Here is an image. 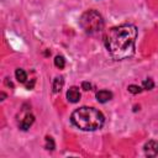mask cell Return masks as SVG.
<instances>
[{
	"mask_svg": "<svg viewBox=\"0 0 158 158\" xmlns=\"http://www.w3.org/2000/svg\"><path fill=\"white\" fill-rule=\"evenodd\" d=\"M135 25H121L110 28L104 36V43L115 60H123L135 54V42L137 38Z\"/></svg>",
	"mask_w": 158,
	"mask_h": 158,
	"instance_id": "obj_1",
	"label": "cell"
},
{
	"mask_svg": "<svg viewBox=\"0 0 158 158\" xmlns=\"http://www.w3.org/2000/svg\"><path fill=\"white\" fill-rule=\"evenodd\" d=\"M70 121L81 131H96L102 127L105 117L99 110L89 106H83L73 111Z\"/></svg>",
	"mask_w": 158,
	"mask_h": 158,
	"instance_id": "obj_2",
	"label": "cell"
},
{
	"mask_svg": "<svg viewBox=\"0 0 158 158\" xmlns=\"http://www.w3.org/2000/svg\"><path fill=\"white\" fill-rule=\"evenodd\" d=\"M79 26L85 33L94 35L104 28V19L96 10H88L80 16Z\"/></svg>",
	"mask_w": 158,
	"mask_h": 158,
	"instance_id": "obj_3",
	"label": "cell"
},
{
	"mask_svg": "<svg viewBox=\"0 0 158 158\" xmlns=\"http://www.w3.org/2000/svg\"><path fill=\"white\" fill-rule=\"evenodd\" d=\"M33 122H35V116L31 114V111H26L25 114H22L21 120H19V127L22 131H27Z\"/></svg>",
	"mask_w": 158,
	"mask_h": 158,
	"instance_id": "obj_4",
	"label": "cell"
},
{
	"mask_svg": "<svg viewBox=\"0 0 158 158\" xmlns=\"http://www.w3.org/2000/svg\"><path fill=\"white\" fill-rule=\"evenodd\" d=\"M143 151H144V154L148 156V157H156V156H158V141H154V139L148 141L144 144Z\"/></svg>",
	"mask_w": 158,
	"mask_h": 158,
	"instance_id": "obj_5",
	"label": "cell"
},
{
	"mask_svg": "<svg viewBox=\"0 0 158 158\" xmlns=\"http://www.w3.org/2000/svg\"><path fill=\"white\" fill-rule=\"evenodd\" d=\"M80 96L81 95H80V91H79L78 86H72L67 91V99H68L69 102H73V104L78 102L80 100Z\"/></svg>",
	"mask_w": 158,
	"mask_h": 158,
	"instance_id": "obj_6",
	"label": "cell"
},
{
	"mask_svg": "<svg viewBox=\"0 0 158 158\" xmlns=\"http://www.w3.org/2000/svg\"><path fill=\"white\" fill-rule=\"evenodd\" d=\"M95 98H96V100H98L99 102L105 104V102H107V101H110V100L112 99V93L109 91V90L102 89V90H99V91L95 94Z\"/></svg>",
	"mask_w": 158,
	"mask_h": 158,
	"instance_id": "obj_7",
	"label": "cell"
},
{
	"mask_svg": "<svg viewBox=\"0 0 158 158\" xmlns=\"http://www.w3.org/2000/svg\"><path fill=\"white\" fill-rule=\"evenodd\" d=\"M63 85H64V79L63 77H56L54 80H53V93H59L62 89H63Z\"/></svg>",
	"mask_w": 158,
	"mask_h": 158,
	"instance_id": "obj_8",
	"label": "cell"
},
{
	"mask_svg": "<svg viewBox=\"0 0 158 158\" xmlns=\"http://www.w3.org/2000/svg\"><path fill=\"white\" fill-rule=\"evenodd\" d=\"M15 77H16V79H17V81H19V83H22V84H25L26 80H27V74H26V72H25L23 69H21V68H17V69L15 70Z\"/></svg>",
	"mask_w": 158,
	"mask_h": 158,
	"instance_id": "obj_9",
	"label": "cell"
},
{
	"mask_svg": "<svg viewBox=\"0 0 158 158\" xmlns=\"http://www.w3.org/2000/svg\"><path fill=\"white\" fill-rule=\"evenodd\" d=\"M54 65L57 68H59V69H63L65 67V59H64V57L63 56H57L54 58Z\"/></svg>",
	"mask_w": 158,
	"mask_h": 158,
	"instance_id": "obj_10",
	"label": "cell"
},
{
	"mask_svg": "<svg viewBox=\"0 0 158 158\" xmlns=\"http://www.w3.org/2000/svg\"><path fill=\"white\" fill-rule=\"evenodd\" d=\"M44 148L48 149V151H53V149L56 148L54 139H53L51 136H46V144H44Z\"/></svg>",
	"mask_w": 158,
	"mask_h": 158,
	"instance_id": "obj_11",
	"label": "cell"
},
{
	"mask_svg": "<svg viewBox=\"0 0 158 158\" xmlns=\"http://www.w3.org/2000/svg\"><path fill=\"white\" fill-rule=\"evenodd\" d=\"M153 86H154V83H153V80H152L151 78L144 79L143 83H142V88H143L144 90H151V89H153Z\"/></svg>",
	"mask_w": 158,
	"mask_h": 158,
	"instance_id": "obj_12",
	"label": "cell"
},
{
	"mask_svg": "<svg viewBox=\"0 0 158 158\" xmlns=\"http://www.w3.org/2000/svg\"><path fill=\"white\" fill-rule=\"evenodd\" d=\"M127 89H128V91L132 93V94H138V93L142 91L143 88H141V86H138V85H135V84H131V85H128Z\"/></svg>",
	"mask_w": 158,
	"mask_h": 158,
	"instance_id": "obj_13",
	"label": "cell"
},
{
	"mask_svg": "<svg viewBox=\"0 0 158 158\" xmlns=\"http://www.w3.org/2000/svg\"><path fill=\"white\" fill-rule=\"evenodd\" d=\"M81 88H83L84 90H86V91H88V90H91L93 85H91L89 81H83V83H81Z\"/></svg>",
	"mask_w": 158,
	"mask_h": 158,
	"instance_id": "obj_14",
	"label": "cell"
}]
</instances>
